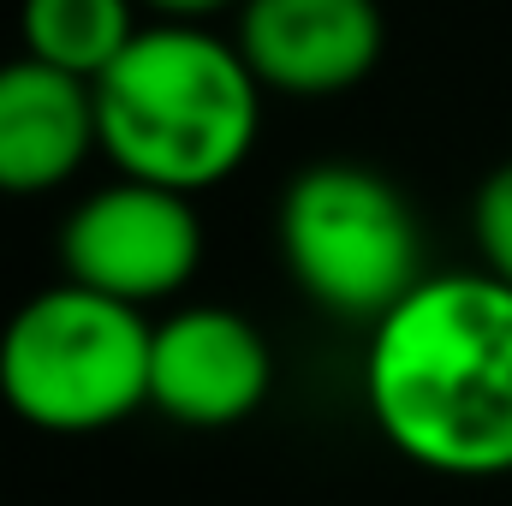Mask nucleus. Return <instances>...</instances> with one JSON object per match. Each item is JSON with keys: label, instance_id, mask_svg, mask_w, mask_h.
Here are the masks:
<instances>
[{"label": "nucleus", "instance_id": "obj_4", "mask_svg": "<svg viewBox=\"0 0 512 506\" xmlns=\"http://www.w3.org/2000/svg\"><path fill=\"white\" fill-rule=\"evenodd\" d=\"M292 286L340 322H382L423 280L417 215L364 161H316L280 191L274 215Z\"/></svg>", "mask_w": 512, "mask_h": 506}, {"label": "nucleus", "instance_id": "obj_11", "mask_svg": "<svg viewBox=\"0 0 512 506\" xmlns=\"http://www.w3.org/2000/svg\"><path fill=\"white\" fill-rule=\"evenodd\" d=\"M137 6H149V12H161V18L197 24V18H209V12H221V6H239V0H137Z\"/></svg>", "mask_w": 512, "mask_h": 506}, {"label": "nucleus", "instance_id": "obj_6", "mask_svg": "<svg viewBox=\"0 0 512 506\" xmlns=\"http://www.w3.org/2000/svg\"><path fill=\"white\" fill-rule=\"evenodd\" d=\"M274 387V352L251 316L227 304H191L155 322L149 405L179 429H233L262 411Z\"/></svg>", "mask_w": 512, "mask_h": 506}, {"label": "nucleus", "instance_id": "obj_1", "mask_svg": "<svg viewBox=\"0 0 512 506\" xmlns=\"http://www.w3.org/2000/svg\"><path fill=\"white\" fill-rule=\"evenodd\" d=\"M364 405L387 447L435 477L512 471V286L489 268L423 274L370 328Z\"/></svg>", "mask_w": 512, "mask_h": 506}, {"label": "nucleus", "instance_id": "obj_10", "mask_svg": "<svg viewBox=\"0 0 512 506\" xmlns=\"http://www.w3.org/2000/svg\"><path fill=\"white\" fill-rule=\"evenodd\" d=\"M471 233H477L483 268L512 286V161H501L477 185V197H471Z\"/></svg>", "mask_w": 512, "mask_h": 506}, {"label": "nucleus", "instance_id": "obj_5", "mask_svg": "<svg viewBox=\"0 0 512 506\" xmlns=\"http://www.w3.org/2000/svg\"><path fill=\"white\" fill-rule=\"evenodd\" d=\"M197 262H203V221L191 197L126 173L90 191L60 227L66 280L108 292L131 310H149L179 286H191Z\"/></svg>", "mask_w": 512, "mask_h": 506}, {"label": "nucleus", "instance_id": "obj_8", "mask_svg": "<svg viewBox=\"0 0 512 506\" xmlns=\"http://www.w3.org/2000/svg\"><path fill=\"white\" fill-rule=\"evenodd\" d=\"M90 149H102L96 84L30 54L0 60V197L60 191L90 161Z\"/></svg>", "mask_w": 512, "mask_h": 506}, {"label": "nucleus", "instance_id": "obj_7", "mask_svg": "<svg viewBox=\"0 0 512 506\" xmlns=\"http://www.w3.org/2000/svg\"><path fill=\"white\" fill-rule=\"evenodd\" d=\"M233 42L262 90L322 102L382 66L387 24L376 0H239Z\"/></svg>", "mask_w": 512, "mask_h": 506}, {"label": "nucleus", "instance_id": "obj_2", "mask_svg": "<svg viewBox=\"0 0 512 506\" xmlns=\"http://www.w3.org/2000/svg\"><path fill=\"white\" fill-rule=\"evenodd\" d=\"M96 131L114 173L197 197L251 161L262 84L239 42L161 18L96 78Z\"/></svg>", "mask_w": 512, "mask_h": 506}, {"label": "nucleus", "instance_id": "obj_3", "mask_svg": "<svg viewBox=\"0 0 512 506\" xmlns=\"http://www.w3.org/2000/svg\"><path fill=\"white\" fill-rule=\"evenodd\" d=\"M155 322L108 292L60 280L0 328V399L42 435H96L149 405Z\"/></svg>", "mask_w": 512, "mask_h": 506}, {"label": "nucleus", "instance_id": "obj_9", "mask_svg": "<svg viewBox=\"0 0 512 506\" xmlns=\"http://www.w3.org/2000/svg\"><path fill=\"white\" fill-rule=\"evenodd\" d=\"M18 30L30 60L96 84L143 24L137 0H18Z\"/></svg>", "mask_w": 512, "mask_h": 506}]
</instances>
